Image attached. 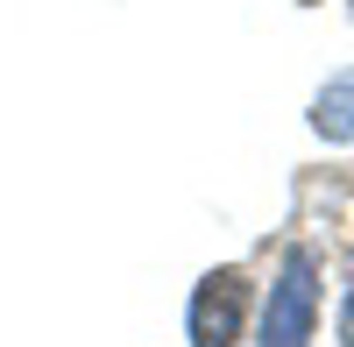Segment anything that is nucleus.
<instances>
[{
    "label": "nucleus",
    "instance_id": "obj_1",
    "mask_svg": "<svg viewBox=\"0 0 354 347\" xmlns=\"http://www.w3.org/2000/svg\"><path fill=\"white\" fill-rule=\"evenodd\" d=\"M312 319H319V263L298 248L270 291V312H262V347H305Z\"/></svg>",
    "mask_w": 354,
    "mask_h": 347
},
{
    "label": "nucleus",
    "instance_id": "obj_2",
    "mask_svg": "<svg viewBox=\"0 0 354 347\" xmlns=\"http://www.w3.org/2000/svg\"><path fill=\"white\" fill-rule=\"evenodd\" d=\"M241 312H248V283L220 270L198 283L192 298V347H234V333H241Z\"/></svg>",
    "mask_w": 354,
    "mask_h": 347
},
{
    "label": "nucleus",
    "instance_id": "obj_3",
    "mask_svg": "<svg viewBox=\"0 0 354 347\" xmlns=\"http://www.w3.org/2000/svg\"><path fill=\"white\" fill-rule=\"evenodd\" d=\"M319 135H333V142H354V71L347 78H333L326 93H319Z\"/></svg>",
    "mask_w": 354,
    "mask_h": 347
},
{
    "label": "nucleus",
    "instance_id": "obj_4",
    "mask_svg": "<svg viewBox=\"0 0 354 347\" xmlns=\"http://www.w3.org/2000/svg\"><path fill=\"white\" fill-rule=\"evenodd\" d=\"M347 276H354V263H347ZM340 340L354 347V283H347V305H340Z\"/></svg>",
    "mask_w": 354,
    "mask_h": 347
}]
</instances>
